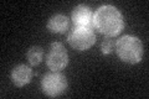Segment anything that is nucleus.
I'll return each mask as SVG.
<instances>
[{
  "label": "nucleus",
  "mask_w": 149,
  "mask_h": 99,
  "mask_svg": "<svg viewBox=\"0 0 149 99\" xmlns=\"http://www.w3.org/2000/svg\"><path fill=\"white\" fill-rule=\"evenodd\" d=\"M93 27L107 37H114L119 35L124 27L123 15L112 5L101 6L93 14Z\"/></svg>",
  "instance_id": "1"
},
{
  "label": "nucleus",
  "mask_w": 149,
  "mask_h": 99,
  "mask_svg": "<svg viewBox=\"0 0 149 99\" xmlns=\"http://www.w3.org/2000/svg\"><path fill=\"white\" fill-rule=\"evenodd\" d=\"M116 52L118 57L130 64L141 62L143 57V45L138 37L125 35L116 41Z\"/></svg>",
  "instance_id": "2"
},
{
  "label": "nucleus",
  "mask_w": 149,
  "mask_h": 99,
  "mask_svg": "<svg viewBox=\"0 0 149 99\" xmlns=\"http://www.w3.org/2000/svg\"><path fill=\"white\" fill-rule=\"evenodd\" d=\"M68 44L77 51H86L95 45L96 42V35L92 29L88 27H76L68 32L67 36Z\"/></svg>",
  "instance_id": "3"
},
{
  "label": "nucleus",
  "mask_w": 149,
  "mask_h": 99,
  "mask_svg": "<svg viewBox=\"0 0 149 99\" xmlns=\"http://www.w3.org/2000/svg\"><path fill=\"white\" fill-rule=\"evenodd\" d=\"M41 87H42V92L47 97H60L63 94L67 89V79L60 72H50L45 74L42 81H41Z\"/></svg>",
  "instance_id": "4"
},
{
  "label": "nucleus",
  "mask_w": 149,
  "mask_h": 99,
  "mask_svg": "<svg viewBox=\"0 0 149 99\" xmlns=\"http://www.w3.org/2000/svg\"><path fill=\"white\" fill-rule=\"evenodd\" d=\"M46 63H47V67L54 72H60L67 66L68 55L61 42L51 44L50 52L46 57Z\"/></svg>",
  "instance_id": "5"
},
{
  "label": "nucleus",
  "mask_w": 149,
  "mask_h": 99,
  "mask_svg": "<svg viewBox=\"0 0 149 99\" xmlns=\"http://www.w3.org/2000/svg\"><path fill=\"white\" fill-rule=\"evenodd\" d=\"M73 26L76 27H88L93 29V12L91 8L86 5H78L72 11Z\"/></svg>",
  "instance_id": "6"
},
{
  "label": "nucleus",
  "mask_w": 149,
  "mask_h": 99,
  "mask_svg": "<svg viewBox=\"0 0 149 99\" xmlns=\"http://www.w3.org/2000/svg\"><path fill=\"white\" fill-rule=\"evenodd\" d=\"M32 77H34V72H32L31 67L26 64L16 66L11 72V81L16 87H24L29 84Z\"/></svg>",
  "instance_id": "7"
},
{
  "label": "nucleus",
  "mask_w": 149,
  "mask_h": 99,
  "mask_svg": "<svg viewBox=\"0 0 149 99\" xmlns=\"http://www.w3.org/2000/svg\"><path fill=\"white\" fill-rule=\"evenodd\" d=\"M46 27L52 34H63L68 29V19L62 14H56L50 17Z\"/></svg>",
  "instance_id": "8"
},
{
  "label": "nucleus",
  "mask_w": 149,
  "mask_h": 99,
  "mask_svg": "<svg viewBox=\"0 0 149 99\" xmlns=\"http://www.w3.org/2000/svg\"><path fill=\"white\" fill-rule=\"evenodd\" d=\"M26 57H27V61L31 66H37L42 62V58H44V51L41 47L39 46H34L27 51L26 53Z\"/></svg>",
  "instance_id": "9"
},
{
  "label": "nucleus",
  "mask_w": 149,
  "mask_h": 99,
  "mask_svg": "<svg viewBox=\"0 0 149 99\" xmlns=\"http://www.w3.org/2000/svg\"><path fill=\"white\" fill-rule=\"evenodd\" d=\"M116 50V41L111 37H107V39L103 40L101 45V51L103 55H111L113 51Z\"/></svg>",
  "instance_id": "10"
}]
</instances>
